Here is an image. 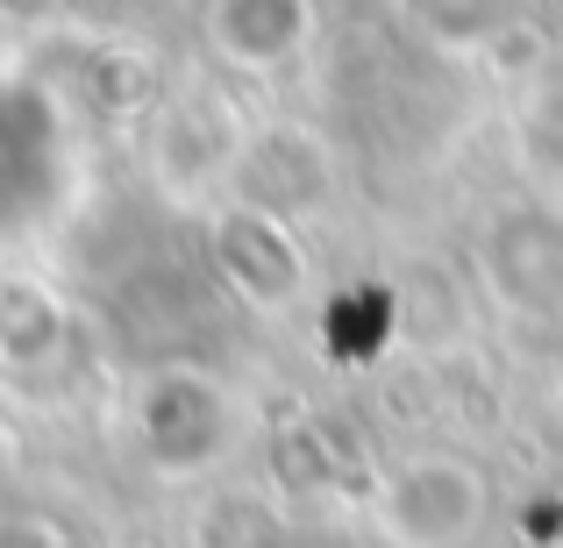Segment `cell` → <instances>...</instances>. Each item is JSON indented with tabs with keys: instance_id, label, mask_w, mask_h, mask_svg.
Here are the masks:
<instances>
[{
	"instance_id": "obj_1",
	"label": "cell",
	"mask_w": 563,
	"mask_h": 548,
	"mask_svg": "<svg viewBox=\"0 0 563 548\" xmlns=\"http://www.w3.org/2000/svg\"><path fill=\"white\" fill-rule=\"evenodd\" d=\"M65 192V128L57 108L22 79H0V235L36 228Z\"/></svg>"
}]
</instances>
